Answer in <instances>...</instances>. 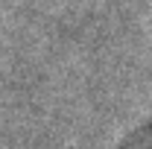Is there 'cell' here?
<instances>
[{
    "mask_svg": "<svg viewBox=\"0 0 152 149\" xmlns=\"http://www.w3.org/2000/svg\"><path fill=\"white\" fill-rule=\"evenodd\" d=\"M152 131V0H0V149H140Z\"/></svg>",
    "mask_w": 152,
    "mask_h": 149,
    "instance_id": "cell-1",
    "label": "cell"
}]
</instances>
